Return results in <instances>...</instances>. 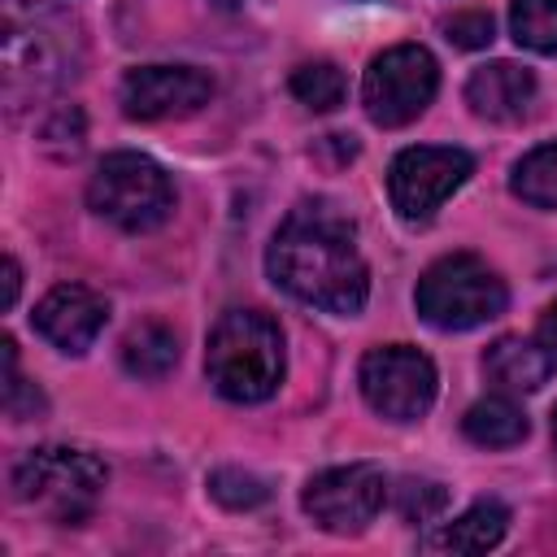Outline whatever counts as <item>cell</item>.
<instances>
[{"label":"cell","instance_id":"obj_1","mask_svg":"<svg viewBox=\"0 0 557 557\" xmlns=\"http://www.w3.org/2000/svg\"><path fill=\"white\" fill-rule=\"evenodd\" d=\"M270 278L305 305L326 313H361L370 296V270L357 252L352 222L331 205L313 200L283 218L265 252Z\"/></svg>","mask_w":557,"mask_h":557},{"label":"cell","instance_id":"obj_2","mask_svg":"<svg viewBox=\"0 0 557 557\" xmlns=\"http://www.w3.org/2000/svg\"><path fill=\"white\" fill-rule=\"evenodd\" d=\"M78 74V35L65 13L30 0L26 9L9 0L4 13V96L9 104H30Z\"/></svg>","mask_w":557,"mask_h":557},{"label":"cell","instance_id":"obj_3","mask_svg":"<svg viewBox=\"0 0 557 557\" xmlns=\"http://www.w3.org/2000/svg\"><path fill=\"white\" fill-rule=\"evenodd\" d=\"M209 383L239 405H257L283 383V331L261 309H226L205 348Z\"/></svg>","mask_w":557,"mask_h":557},{"label":"cell","instance_id":"obj_4","mask_svg":"<svg viewBox=\"0 0 557 557\" xmlns=\"http://www.w3.org/2000/svg\"><path fill=\"white\" fill-rule=\"evenodd\" d=\"M104 483H109V470L100 457L83 448H61V444L30 448L13 466V496L61 527L83 522L96 509Z\"/></svg>","mask_w":557,"mask_h":557},{"label":"cell","instance_id":"obj_5","mask_svg":"<svg viewBox=\"0 0 557 557\" xmlns=\"http://www.w3.org/2000/svg\"><path fill=\"white\" fill-rule=\"evenodd\" d=\"M505 283L474 257V252H453L440 257L413 292V305L422 322L440 331H470L479 322H492L505 313Z\"/></svg>","mask_w":557,"mask_h":557},{"label":"cell","instance_id":"obj_6","mask_svg":"<svg viewBox=\"0 0 557 557\" xmlns=\"http://www.w3.org/2000/svg\"><path fill=\"white\" fill-rule=\"evenodd\" d=\"M87 205L122 231H152L174 209V183L139 152H109L87 183Z\"/></svg>","mask_w":557,"mask_h":557},{"label":"cell","instance_id":"obj_7","mask_svg":"<svg viewBox=\"0 0 557 557\" xmlns=\"http://www.w3.org/2000/svg\"><path fill=\"white\" fill-rule=\"evenodd\" d=\"M435 87H440L435 57L418 44H396L370 61L366 83H361V100H366L370 122L405 126L435 100Z\"/></svg>","mask_w":557,"mask_h":557},{"label":"cell","instance_id":"obj_8","mask_svg":"<svg viewBox=\"0 0 557 557\" xmlns=\"http://www.w3.org/2000/svg\"><path fill=\"white\" fill-rule=\"evenodd\" d=\"M361 396L392 422H413L435 405V366L409 344H383L361 357Z\"/></svg>","mask_w":557,"mask_h":557},{"label":"cell","instance_id":"obj_9","mask_svg":"<svg viewBox=\"0 0 557 557\" xmlns=\"http://www.w3.org/2000/svg\"><path fill=\"white\" fill-rule=\"evenodd\" d=\"M383 496H387L383 470L370 466V461H348V466L313 474L305 496H300V505L322 531L352 535V531L374 522V513L383 509Z\"/></svg>","mask_w":557,"mask_h":557},{"label":"cell","instance_id":"obj_10","mask_svg":"<svg viewBox=\"0 0 557 557\" xmlns=\"http://www.w3.org/2000/svg\"><path fill=\"white\" fill-rule=\"evenodd\" d=\"M474 161L461 148H405L387 170L392 205L405 222H426L466 178Z\"/></svg>","mask_w":557,"mask_h":557},{"label":"cell","instance_id":"obj_11","mask_svg":"<svg viewBox=\"0 0 557 557\" xmlns=\"http://www.w3.org/2000/svg\"><path fill=\"white\" fill-rule=\"evenodd\" d=\"M213 78L191 65H139L122 78V113L135 122H165L209 104Z\"/></svg>","mask_w":557,"mask_h":557},{"label":"cell","instance_id":"obj_12","mask_svg":"<svg viewBox=\"0 0 557 557\" xmlns=\"http://www.w3.org/2000/svg\"><path fill=\"white\" fill-rule=\"evenodd\" d=\"M104 318H109V305H104L91 287H83V283H61V287H52V292L35 305V313H30L35 331H39L52 348H61V352H87L91 339L104 331Z\"/></svg>","mask_w":557,"mask_h":557},{"label":"cell","instance_id":"obj_13","mask_svg":"<svg viewBox=\"0 0 557 557\" xmlns=\"http://www.w3.org/2000/svg\"><path fill=\"white\" fill-rule=\"evenodd\" d=\"M466 100L487 122H522L535 100V74L518 61H492L479 65L466 83Z\"/></svg>","mask_w":557,"mask_h":557},{"label":"cell","instance_id":"obj_14","mask_svg":"<svg viewBox=\"0 0 557 557\" xmlns=\"http://www.w3.org/2000/svg\"><path fill=\"white\" fill-rule=\"evenodd\" d=\"M557 357L544 348V344H531V339H496L487 352H483V370L487 379L500 387V392H540L553 374Z\"/></svg>","mask_w":557,"mask_h":557},{"label":"cell","instance_id":"obj_15","mask_svg":"<svg viewBox=\"0 0 557 557\" xmlns=\"http://www.w3.org/2000/svg\"><path fill=\"white\" fill-rule=\"evenodd\" d=\"M505 527H509V509L496 505V500H479L457 522H448L440 535H431V548H444V553H487V548H496L505 540Z\"/></svg>","mask_w":557,"mask_h":557},{"label":"cell","instance_id":"obj_16","mask_svg":"<svg viewBox=\"0 0 557 557\" xmlns=\"http://www.w3.org/2000/svg\"><path fill=\"white\" fill-rule=\"evenodd\" d=\"M174 361H178V335L165 322H139V326L126 331V339H122L126 374L157 383V379H165L174 370Z\"/></svg>","mask_w":557,"mask_h":557},{"label":"cell","instance_id":"obj_17","mask_svg":"<svg viewBox=\"0 0 557 557\" xmlns=\"http://www.w3.org/2000/svg\"><path fill=\"white\" fill-rule=\"evenodd\" d=\"M461 431L479 448H513V444L527 440V413L509 396H487V400H479V405L466 409Z\"/></svg>","mask_w":557,"mask_h":557},{"label":"cell","instance_id":"obj_18","mask_svg":"<svg viewBox=\"0 0 557 557\" xmlns=\"http://www.w3.org/2000/svg\"><path fill=\"white\" fill-rule=\"evenodd\" d=\"M513 196L535 205V209H557V144H540L531 148L509 178Z\"/></svg>","mask_w":557,"mask_h":557},{"label":"cell","instance_id":"obj_19","mask_svg":"<svg viewBox=\"0 0 557 557\" xmlns=\"http://www.w3.org/2000/svg\"><path fill=\"white\" fill-rule=\"evenodd\" d=\"M509 30L522 48L557 57V0H509Z\"/></svg>","mask_w":557,"mask_h":557},{"label":"cell","instance_id":"obj_20","mask_svg":"<svg viewBox=\"0 0 557 557\" xmlns=\"http://www.w3.org/2000/svg\"><path fill=\"white\" fill-rule=\"evenodd\" d=\"M344 91H348L344 70L331 65V61H305V65L292 74V96H296L305 109H313V113L339 109V104H344Z\"/></svg>","mask_w":557,"mask_h":557},{"label":"cell","instance_id":"obj_21","mask_svg":"<svg viewBox=\"0 0 557 557\" xmlns=\"http://www.w3.org/2000/svg\"><path fill=\"white\" fill-rule=\"evenodd\" d=\"M448 505V492L444 483H431V479H400L396 483V513L405 522H435Z\"/></svg>","mask_w":557,"mask_h":557},{"label":"cell","instance_id":"obj_22","mask_svg":"<svg viewBox=\"0 0 557 557\" xmlns=\"http://www.w3.org/2000/svg\"><path fill=\"white\" fill-rule=\"evenodd\" d=\"M209 496H213L218 505H226V509H252V505H261L270 492H265V483H261L257 474L226 466V470H213V474H209Z\"/></svg>","mask_w":557,"mask_h":557},{"label":"cell","instance_id":"obj_23","mask_svg":"<svg viewBox=\"0 0 557 557\" xmlns=\"http://www.w3.org/2000/svg\"><path fill=\"white\" fill-rule=\"evenodd\" d=\"M83 113L74 109V104H61V109H52V117L44 122V131H39V139H44V148L48 152H57V157H74L78 148H83Z\"/></svg>","mask_w":557,"mask_h":557},{"label":"cell","instance_id":"obj_24","mask_svg":"<svg viewBox=\"0 0 557 557\" xmlns=\"http://www.w3.org/2000/svg\"><path fill=\"white\" fill-rule=\"evenodd\" d=\"M4 348V409H9V418H35L39 409H44V396L35 392V387H26V379L17 374V352H13V339H4L0 344Z\"/></svg>","mask_w":557,"mask_h":557},{"label":"cell","instance_id":"obj_25","mask_svg":"<svg viewBox=\"0 0 557 557\" xmlns=\"http://www.w3.org/2000/svg\"><path fill=\"white\" fill-rule=\"evenodd\" d=\"M444 35L457 48H487L492 44V13H483V9L453 13V17H444Z\"/></svg>","mask_w":557,"mask_h":557},{"label":"cell","instance_id":"obj_26","mask_svg":"<svg viewBox=\"0 0 557 557\" xmlns=\"http://www.w3.org/2000/svg\"><path fill=\"white\" fill-rule=\"evenodd\" d=\"M540 344L557 357V300L544 309V318H540Z\"/></svg>","mask_w":557,"mask_h":557},{"label":"cell","instance_id":"obj_27","mask_svg":"<svg viewBox=\"0 0 557 557\" xmlns=\"http://www.w3.org/2000/svg\"><path fill=\"white\" fill-rule=\"evenodd\" d=\"M17 287H22V270H17V261H13V257H4V309H13Z\"/></svg>","mask_w":557,"mask_h":557},{"label":"cell","instance_id":"obj_28","mask_svg":"<svg viewBox=\"0 0 557 557\" xmlns=\"http://www.w3.org/2000/svg\"><path fill=\"white\" fill-rule=\"evenodd\" d=\"M213 4H218V9H239L244 0H213Z\"/></svg>","mask_w":557,"mask_h":557},{"label":"cell","instance_id":"obj_29","mask_svg":"<svg viewBox=\"0 0 557 557\" xmlns=\"http://www.w3.org/2000/svg\"><path fill=\"white\" fill-rule=\"evenodd\" d=\"M553 440H557V413H553Z\"/></svg>","mask_w":557,"mask_h":557}]
</instances>
